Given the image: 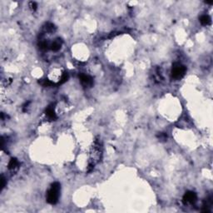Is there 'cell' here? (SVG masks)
Wrapping results in <instances>:
<instances>
[{
    "label": "cell",
    "instance_id": "1",
    "mask_svg": "<svg viewBox=\"0 0 213 213\" xmlns=\"http://www.w3.org/2000/svg\"><path fill=\"white\" fill-rule=\"evenodd\" d=\"M102 144L100 140H96L91 148L90 152V157H89V162H88V171L91 172L102 159Z\"/></svg>",
    "mask_w": 213,
    "mask_h": 213
},
{
    "label": "cell",
    "instance_id": "2",
    "mask_svg": "<svg viewBox=\"0 0 213 213\" xmlns=\"http://www.w3.org/2000/svg\"><path fill=\"white\" fill-rule=\"evenodd\" d=\"M60 190H61V187H60L59 183H53L50 189L48 190L47 193V201L52 205L56 204L58 201Z\"/></svg>",
    "mask_w": 213,
    "mask_h": 213
},
{
    "label": "cell",
    "instance_id": "3",
    "mask_svg": "<svg viewBox=\"0 0 213 213\" xmlns=\"http://www.w3.org/2000/svg\"><path fill=\"white\" fill-rule=\"evenodd\" d=\"M186 71H187V69L185 66H183L180 63H175L172 70V77L174 79H180L185 75Z\"/></svg>",
    "mask_w": 213,
    "mask_h": 213
},
{
    "label": "cell",
    "instance_id": "4",
    "mask_svg": "<svg viewBox=\"0 0 213 213\" xmlns=\"http://www.w3.org/2000/svg\"><path fill=\"white\" fill-rule=\"evenodd\" d=\"M197 198V194L195 192H193V191H187L183 196V203L185 205H187V204H193V203L196 202Z\"/></svg>",
    "mask_w": 213,
    "mask_h": 213
},
{
    "label": "cell",
    "instance_id": "5",
    "mask_svg": "<svg viewBox=\"0 0 213 213\" xmlns=\"http://www.w3.org/2000/svg\"><path fill=\"white\" fill-rule=\"evenodd\" d=\"M79 78L81 81V83L83 84V86L85 88H90L93 84V80L91 77L86 74H80L79 75Z\"/></svg>",
    "mask_w": 213,
    "mask_h": 213
},
{
    "label": "cell",
    "instance_id": "6",
    "mask_svg": "<svg viewBox=\"0 0 213 213\" xmlns=\"http://www.w3.org/2000/svg\"><path fill=\"white\" fill-rule=\"evenodd\" d=\"M18 166H19L18 161L16 158H12L10 160V161L8 162V169L10 171H15L18 169Z\"/></svg>",
    "mask_w": 213,
    "mask_h": 213
},
{
    "label": "cell",
    "instance_id": "7",
    "mask_svg": "<svg viewBox=\"0 0 213 213\" xmlns=\"http://www.w3.org/2000/svg\"><path fill=\"white\" fill-rule=\"evenodd\" d=\"M46 115L47 116V117L51 120H55L57 118V116H56V113H55V111L53 109V107L49 106L47 107V109L46 110Z\"/></svg>",
    "mask_w": 213,
    "mask_h": 213
},
{
    "label": "cell",
    "instance_id": "8",
    "mask_svg": "<svg viewBox=\"0 0 213 213\" xmlns=\"http://www.w3.org/2000/svg\"><path fill=\"white\" fill-rule=\"evenodd\" d=\"M62 47V42L60 39H57L53 42V43L50 45V47L53 51H58Z\"/></svg>",
    "mask_w": 213,
    "mask_h": 213
},
{
    "label": "cell",
    "instance_id": "9",
    "mask_svg": "<svg viewBox=\"0 0 213 213\" xmlns=\"http://www.w3.org/2000/svg\"><path fill=\"white\" fill-rule=\"evenodd\" d=\"M200 22L202 25L207 26V25H209L210 23H212V19L208 15H202L200 18Z\"/></svg>",
    "mask_w": 213,
    "mask_h": 213
},
{
    "label": "cell",
    "instance_id": "10",
    "mask_svg": "<svg viewBox=\"0 0 213 213\" xmlns=\"http://www.w3.org/2000/svg\"><path fill=\"white\" fill-rule=\"evenodd\" d=\"M68 78H69V74H68L67 73H63V74H62L61 77V79H60V81H59V83L60 84L64 83L65 82L68 81Z\"/></svg>",
    "mask_w": 213,
    "mask_h": 213
},
{
    "label": "cell",
    "instance_id": "11",
    "mask_svg": "<svg viewBox=\"0 0 213 213\" xmlns=\"http://www.w3.org/2000/svg\"><path fill=\"white\" fill-rule=\"evenodd\" d=\"M29 7L32 10H33V11H35L36 9H37V3H35V2H30L29 3Z\"/></svg>",
    "mask_w": 213,
    "mask_h": 213
},
{
    "label": "cell",
    "instance_id": "12",
    "mask_svg": "<svg viewBox=\"0 0 213 213\" xmlns=\"http://www.w3.org/2000/svg\"><path fill=\"white\" fill-rule=\"evenodd\" d=\"M4 187H5V178L2 176V177H1V190H3Z\"/></svg>",
    "mask_w": 213,
    "mask_h": 213
}]
</instances>
